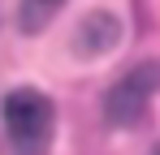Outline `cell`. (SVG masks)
I'll return each mask as SVG.
<instances>
[{"mask_svg":"<svg viewBox=\"0 0 160 155\" xmlns=\"http://www.w3.org/2000/svg\"><path fill=\"white\" fill-rule=\"evenodd\" d=\"M152 95H156V65H138L134 73H126L112 91H108V121L112 125H138L152 108Z\"/></svg>","mask_w":160,"mask_h":155,"instance_id":"2","label":"cell"},{"mask_svg":"<svg viewBox=\"0 0 160 155\" xmlns=\"http://www.w3.org/2000/svg\"><path fill=\"white\" fill-rule=\"evenodd\" d=\"M61 4H65V0H22V9H18L22 30H26V35L43 30V26H48V17H56V9H61Z\"/></svg>","mask_w":160,"mask_h":155,"instance_id":"3","label":"cell"},{"mask_svg":"<svg viewBox=\"0 0 160 155\" xmlns=\"http://www.w3.org/2000/svg\"><path fill=\"white\" fill-rule=\"evenodd\" d=\"M4 134L13 155H48L56 134V108L43 91L35 86H18L4 99Z\"/></svg>","mask_w":160,"mask_h":155,"instance_id":"1","label":"cell"}]
</instances>
